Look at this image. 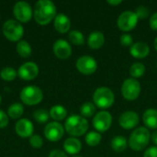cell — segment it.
<instances>
[{"label":"cell","mask_w":157,"mask_h":157,"mask_svg":"<svg viewBox=\"0 0 157 157\" xmlns=\"http://www.w3.org/2000/svg\"><path fill=\"white\" fill-rule=\"evenodd\" d=\"M53 52L59 59L65 60L72 54V47L68 41L64 40H58L53 44Z\"/></svg>","instance_id":"cell-15"},{"label":"cell","mask_w":157,"mask_h":157,"mask_svg":"<svg viewBox=\"0 0 157 157\" xmlns=\"http://www.w3.org/2000/svg\"><path fill=\"white\" fill-rule=\"evenodd\" d=\"M39 74V67L36 63L32 62H28L22 64L18 71L17 75L23 80H32Z\"/></svg>","instance_id":"cell-14"},{"label":"cell","mask_w":157,"mask_h":157,"mask_svg":"<svg viewBox=\"0 0 157 157\" xmlns=\"http://www.w3.org/2000/svg\"><path fill=\"white\" fill-rule=\"evenodd\" d=\"M50 113L46 109H38L34 112V119L40 122V123H44L49 120Z\"/></svg>","instance_id":"cell-31"},{"label":"cell","mask_w":157,"mask_h":157,"mask_svg":"<svg viewBox=\"0 0 157 157\" xmlns=\"http://www.w3.org/2000/svg\"><path fill=\"white\" fill-rule=\"evenodd\" d=\"M17 73L16 72L15 69L11 68V67H6L4 69H2L1 73H0V76L3 80L5 81H13L16 76H17Z\"/></svg>","instance_id":"cell-30"},{"label":"cell","mask_w":157,"mask_h":157,"mask_svg":"<svg viewBox=\"0 0 157 157\" xmlns=\"http://www.w3.org/2000/svg\"><path fill=\"white\" fill-rule=\"evenodd\" d=\"M69 40L75 45H83L85 42V36L79 30H71L69 32Z\"/></svg>","instance_id":"cell-29"},{"label":"cell","mask_w":157,"mask_h":157,"mask_svg":"<svg viewBox=\"0 0 157 157\" xmlns=\"http://www.w3.org/2000/svg\"><path fill=\"white\" fill-rule=\"evenodd\" d=\"M105 43V36L100 31H94L89 34L87 38V44L88 47L93 50L100 49Z\"/></svg>","instance_id":"cell-19"},{"label":"cell","mask_w":157,"mask_h":157,"mask_svg":"<svg viewBox=\"0 0 157 157\" xmlns=\"http://www.w3.org/2000/svg\"><path fill=\"white\" fill-rule=\"evenodd\" d=\"M138 17L135 12L126 10L123 11L117 19V26L118 28L124 32H128L132 30L138 24Z\"/></svg>","instance_id":"cell-8"},{"label":"cell","mask_w":157,"mask_h":157,"mask_svg":"<svg viewBox=\"0 0 157 157\" xmlns=\"http://www.w3.org/2000/svg\"><path fill=\"white\" fill-rule=\"evenodd\" d=\"M13 13L17 21L23 23H26L30 20L32 17V9L30 5L24 1L16 3L13 8Z\"/></svg>","instance_id":"cell-11"},{"label":"cell","mask_w":157,"mask_h":157,"mask_svg":"<svg viewBox=\"0 0 157 157\" xmlns=\"http://www.w3.org/2000/svg\"><path fill=\"white\" fill-rule=\"evenodd\" d=\"M101 140H102L101 134L95 131L89 132L86 135V143L88 146H91V147H95V146L98 145L100 144Z\"/></svg>","instance_id":"cell-25"},{"label":"cell","mask_w":157,"mask_h":157,"mask_svg":"<svg viewBox=\"0 0 157 157\" xmlns=\"http://www.w3.org/2000/svg\"><path fill=\"white\" fill-rule=\"evenodd\" d=\"M1 101H2V98H1V96H0V103H1Z\"/></svg>","instance_id":"cell-43"},{"label":"cell","mask_w":157,"mask_h":157,"mask_svg":"<svg viewBox=\"0 0 157 157\" xmlns=\"http://www.w3.org/2000/svg\"><path fill=\"white\" fill-rule=\"evenodd\" d=\"M8 124V117L7 115L3 111L0 110V128H5Z\"/></svg>","instance_id":"cell-35"},{"label":"cell","mask_w":157,"mask_h":157,"mask_svg":"<svg viewBox=\"0 0 157 157\" xmlns=\"http://www.w3.org/2000/svg\"><path fill=\"white\" fill-rule=\"evenodd\" d=\"M135 13H136L138 18H146L149 16V9H148V7H146L144 6H140L137 7Z\"/></svg>","instance_id":"cell-34"},{"label":"cell","mask_w":157,"mask_h":157,"mask_svg":"<svg viewBox=\"0 0 157 157\" xmlns=\"http://www.w3.org/2000/svg\"><path fill=\"white\" fill-rule=\"evenodd\" d=\"M29 144L33 148H40L42 146V138L39 135H32L29 139Z\"/></svg>","instance_id":"cell-33"},{"label":"cell","mask_w":157,"mask_h":157,"mask_svg":"<svg viewBox=\"0 0 157 157\" xmlns=\"http://www.w3.org/2000/svg\"><path fill=\"white\" fill-rule=\"evenodd\" d=\"M23 111L24 108L20 103H14L8 108L7 113L11 119H18L22 116Z\"/></svg>","instance_id":"cell-27"},{"label":"cell","mask_w":157,"mask_h":157,"mask_svg":"<svg viewBox=\"0 0 157 157\" xmlns=\"http://www.w3.org/2000/svg\"><path fill=\"white\" fill-rule=\"evenodd\" d=\"M140 121L139 115L132 110L123 112L119 118V124L124 130H131L135 128Z\"/></svg>","instance_id":"cell-13"},{"label":"cell","mask_w":157,"mask_h":157,"mask_svg":"<svg viewBox=\"0 0 157 157\" xmlns=\"http://www.w3.org/2000/svg\"><path fill=\"white\" fill-rule=\"evenodd\" d=\"M151 138H152L153 143H154V144H155L157 146V131H155V132H153V134H152Z\"/></svg>","instance_id":"cell-40"},{"label":"cell","mask_w":157,"mask_h":157,"mask_svg":"<svg viewBox=\"0 0 157 157\" xmlns=\"http://www.w3.org/2000/svg\"><path fill=\"white\" fill-rule=\"evenodd\" d=\"M72 157H82V156H80V155H74V156H72Z\"/></svg>","instance_id":"cell-42"},{"label":"cell","mask_w":157,"mask_h":157,"mask_svg":"<svg viewBox=\"0 0 157 157\" xmlns=\"http://www.w3.org/2000/svg\"><path fill=\"white\" fill-rule=\"evenodd\" d=\"M110 146H111L112 150H114L115 152L121 153L126 150V148L128 146V141L124 136L118 135L111 140Z\"/></svg>","instance_id":"cell-22"},{"label":"cell","mask_w":157,"mask_h":157,"mask_svg":"<svg viewBox=\"0 0 157 157\" xmlns=\"http://www.w3.org/2000/svg\"><path fill=\"white\" fill-rule=\"evenodd\" d=\"M150 137L149 130L146 127H139L130 135L128 144L132 150L140 152L147 147L150 142Z\"/></svg>","instance_id":"cell-3"},{"label":"cell","mask_w":157,"mask_h":157,"mask_svg":"<svg viewBox=\"0 0 157 157\" xmlns=\"http://www.w3.org/2000/svg\"><path fill=\"white\" fill-rule=\"evenodd\" d=\"M144 157H157V146L149 147L144 154Z\"/></svg>","instance_id":"cell-36"},{"label":"cell","mask_w":157,"mask_h":157,"mask_svg":"<svg viewBox=\"0 0 157 157\" xmlns=\"http://www.w3.org/2000/svg\"><path fill=\"white\" fill-rule=\"evenodd\" d=\"M141 84L134 78L125 79L121 86L122 97L128 101H133L137 99L141 94Z\"/></svg>","instance_id":"cell-6"},{"label":"cell","mask_w":157,"mask_h":157,"mask_svg":"<svg viewBox=\"0 0 157 157\" xmlns=\"http://www.w3.org/2000/svg\"><path fill=\"white\" fill-rule=\"evenodd\" d=\"M92 124L98 132H105L112 124V116L107 110L99 111L93 118Z\"/></svg>","instance_id":"cell-10"},{"label":"cell","mask_w":157,"mask_h":157,"mask_svg":"<svg viewBox=\"0 0 157 157\" xmlns=\"http://www.w3.org/2000/svg\"><path fill=\"white\" fill-rule=\"evenodd\" d=\"M17 52L21 57L27 58L31 54V47L26 40H20L17 45Z\"/></svg>","instance_id":"cell-26"},{"label":"cell","mask_w":157,"mask_h":157,"mask_svg":"<svg viewBox=\"0 0 157 157\" xmlns=\"http://www.w3.org/2000/svg\"><path fill=\"white\" fill-rule=\"evenodd\" d=\"M145 73V66L144 63H134L132 64V66L130 67V75L132 76V78H140L142 77Z\"/></svg>","instance_id":"cell-24"},{"label":"cell","mask_w":157,"mask_h":157,"mask_svg":"<svg viewBox=\"0 0 157 157\" xmlns=\"http://www.w3.org/2000/svg\"><path fill=\"white\" fill-rule=\"evenodd\" d=\"M63 133H64V128L61 123L57 121H53L47 124L44 129V135L51 142L60 141L63 138Z\"/></svg>","instance_id":"cell-12"},{"label":"cell","mask_w":157,"mask_h":157,"mask_svg":"<svg viewBox=\"0 0 157 157\" xmlns=\"http://www.w3.org/2000/svg\"><path fill=\"white\" fill-rule=\"evenodd\" d=\"M120 41H121V45H123L124 47H131L133 44V39H132V35L128 34V33L122 34L120 38Z\"/></svg>","instance_id":"cell-32"},{"label":"cell","mask_w":157,"mask_h":157,"mask_svg":"<svg viewBox=\"0 0 157 157\" xmlns=\"http://www.w3.org/2000/svg\"><path fill=\"white\" fill-rule=\"evenodd\" d=\"M34 18L40 25H47L56 17V6L50 0H40L35 4Z\"/></svg>","instance_id":"cell-1"},{"label":"cell","mask_w":157,"mask_h":157,"mask_svg":"<svg viewBox=\"0 0 157 157\" xmlns=\"http://www.w3.org/2000/svg\"><path fill=\"white\" fill-rule=\"evenodd\" d=\"M54 28L59 33H66L71 28L70 18L64 14H58L54 18Z\"/></svg>","instance_id":"cell-18"},{"label":"cell","mask_w":157,"mask_h":157,"mask_svg":"<svg viewBox=\"0 0 157 157\" xmlns=\"http://www.w3.org/2000/svg\"><path fill=\"white\" fill-rule=\"evenodd\" d=\"M96 112V106L91 102H85L80 107V113L81 116L84 118H90Z\"/></svg>","instance_id":"cell-28"},{"label":"cell","mask_w":157,"mask_h":157,"mask_svg":"<svg viewBox=\"0 0 157 157\" xmlns=\"http://www.w3.org/2000/svg\"><path fill=\"white\" fill-rule=\"evenodd\" d=\"M43 98V93L41 89L36 86H25L20 92L21 101L29 106H34L39 104Z\"/></svg>","instance_id":"cell-5"},{"label":"cell","mask_w":157,"mask_h":157,"mask_svg":"<svg viewBox=\"0 0 157 157\" xmlns=\"http://www.w3.org/2000/svg\"><path fill=\"white\" fill-rule=\"evenodd\" d=\"M149 25L151 27L152 29L157 31V12L155 14H153L150 17V21H149Z\"/></svg>","instance_id":"cell-37"},{"label":"cell","mask_w":157,"mask_h":157,"mask_svg":"<svg viewBox=\"0 0 157 157\" xmlns=\"http://www.w3.org/2000/svg\"><path fill=\"white\" fill-rule=\"evenodd\" d=\"M15 130L17 135H19L22 138H27L32 135L34 127L30 121L27 119H21L16 123Z\"/></svg>","instance_id":"cell-17"},{"label":"cell","mask_w":157,"mask_h":157,"mask_svg":"<svg viewBox=\"0 0 157 157\" xmlns=\"http://www.w3.org/2000/svg\"><path fill=\"white\" fill-rule=\"evenodd\" d=\"M50 116L54 121H63L67 116V110L64 107L61 105L53 106L50 110Z\"/></svg>","instance_id":"cell-23"},{"label":"cell","mask_w":157,"mask_h":157,"mask_svg":"<svg viewBox=\"0 0 157 157\" xmlns=\"http://www.w3.org/2000/svg\"><path fill=\"white\" fill-rule=\"evenodd\" d=\"M49 157H68L64 152L61 151V150H53L50 153Z\"/></svg>","instance_id":"cell-38"},{"label":"cell","mask_w":157,"mask_h":157,"mask_svg":"<svg viewBox=\"0 0 157 157\" xmlns=\"http://www.w3.org/2000/svg\"><path fill=\"white\" fill-rule=\"evenodd\" d=\"M63 148L67 154L75 155H77L81 151L82 144L78 139L72 137V138H68L65 140L63 144Z\"/></svg>","instance_id":"cell-21"},{"label":"cell","mask_w":157,"mask_h":157,"mask_svg":"<svg viewBox=\"0 0 157 157\" xmlns=\"http://www.w3.org/2000/svg\"><path fill=\"white\" fill-rule=\"evenodd\" d=\"M107 3H108L109 5H110V6H119V5H121V4L122 3V1H121V0H108V1H107Z\"/></svg>","instance_id":"cell-39"},{"label":"cell","mask_w":157,"mask_h":157,"mask_svg":"<svg viewBox=\"0 0 157 157\" xmlns=\"http://www.w3.org/2000/svg\"><path fill=\"white\" fill-rule=\"evenodd\" d=\"M76 69L85 75L94 74L98 69V62L96 59L89 55H84L77 59L75 63Z\"/></svg>","instance_id":"cell-9"},{"label":"cell","mask_w":157,"mask_h":157,"mask_svg":"<svg viewBox=\"0 0 157 157\" xmlns=\"http://www.w3.org/2000/svg\"><path fill=\"white\" fill-rule=\"evenodd\" d=\"M115 101V95L113 91L107 86L98 87L93 94L94 105L99 109H106L110 108Z\"/></svg>","instance_id":"cell-4"},{"label":"cell","mask_w":157,"mask_h":157,"mask_svg":"<svg viewBox=\"0 0 157 157\" xmlns=\"http://www.w3.org/2000/svg\"><path fill=\"white\" fill-rule=\"evenodd\" d=\"M130 53L132 57L136 59L146 58L150 53V47L147 43L143 41H138L133 43L130 48Z\"/></svg>","instance_id":"cell-16"},{"label":"cell","mask_w":157,"mask_h":157,"mask_svg":"<svg viewBox=\"0 0 157 157\" xmlns=\"http://www.w3.org/2000/svg\"><path fill=\"white\" fill-rule=\"evenodd\" d=\"M154 47H155V51L157 52V37L155 39V40H154Z\"/></svg>","instance_id":"cell-41"},{"label":"cell","mask_w":157,"mask_h":157,"mask_svg":"<svg viewBox=\"0 0 157 157\" xmlns=\"http://www.w3.org/2000/svg\"><path fill=\"white\" fill-rule=\"evenodd\" d=\"M64 129L68 134L74 137H79L87 132L88 121L80 115H72L65 121Z\"/></svg>","instance_id":"cell-2"},{"label":"cell","mask_w":157,"mask_h":157,"mask_svg":"<svg viewBox=\"0 0 157 157\" xmlns=\"http://www.w3.org/2000/svg\"><path fill=\"white\" fill-rule=\"evenodd\" d=\"M3 33L7 40L11 41H17L23 36L24 29L20 22L9 19L3 25Z\"/></svg>","instance_id":"cell-7"},{"label":"cell","mask_w":157,"mask_h":157,"mask_svg":"<svg viewBox=\"0 0 157 157\" xmlns=\"http://www.w3.org/2000/svg\"><path fill=\"white\" fill-rule=\"evenodd\" d=\"M143 121L147 129H157V110L155 109H148L143 115Z\"/></svg>","instance_id":"cell-20"}]
</instances>
